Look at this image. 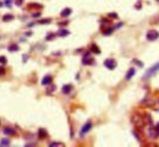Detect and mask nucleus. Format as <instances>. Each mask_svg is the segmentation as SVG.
Segmentation results:
<instances>
[{"label":"nucleus","instance_id":"nucleus-1","mask_svg":"<svg viewBox=\"0 0 159 147\" xmlns=\"http://www.w3.org/2000/svg\"><path fill=\"white\" fill-rule=\"evenodd\" d=\"M132 121H133L135 126H137L138 129H142L143 125H145V120H143V118L139 115L138 113H135V114H133V117H132Z\"/></svg>","mask_w":159,"mask_h":147},{"label":"nucleus","instance_id":"nucleus-2","mask_svg":"<svg viewBox=\"0 0 159 147\" xmlns=\"http://www.w3.org/2000/svg\"><path fill=\"white\" fill-rule=\"evenodd\" d=\"M146 37H147V39H148V41H155V39H158L159 33H158V31L151 29V31H148V32H147Z\"/></svg>","mask_w":159,"mask_h":147},{"label":"nucleus","instance_id":"nucleus-3","mask_svg":"<svg viewBox=\"0 0 159 147\" xmlns=\"http://www.w3.org/2000/svg\"><path fill=\"white\" fill-rule=\"evenodd\" d=\"M104 66H105L107 69H109V70H114V69L116 68V61H115L114 59H107V60L104 61Z\"/></svg>","mask_w":159,"mask_h":147},{"label":"nucleus","instance_id":"nucleus-4","mask_svg":"<svg viewBox=\"0 0 159 147\" xmlns=\"http://www.w3.org/2000/svg\"><path fill=\"white\" fill-rule=\"evenodd\" d=\"M158 70H159V63H157L155 65H153V66L151 68V69H149V70H147V72H146V75L143 76V78H145V77H146V78H147V77H149L151 75L155 74V72H157Z\"/></svg>","mask_w":159,"mask_h":147},{"label":"nucleus","instance_id":"nucleus-5","mask_svg":"<svg viewBox=\"0 0 159 147\" xmlns=\"http://www.w3.org/2000/svg\"><path fill=\"white\" fill-rule=\"evenodd\" d=\"M91 129H92V121H87V123H86V124L82 126V129H81V133H80V135H81V136H83L84 134L88 133Z\"/></svg>","mask_w":159,"mask_h":147},{"label":"nucleus","instance_id":"nucleus-6","mask_svg":"<svg viewBox=\"0 0 159 147\" xmlns=\"http://www.w3.org/2000/svg\"><path fill=\"white\" fill-rule=\"evenodd\" d=\"M94 63V60H93V58L90 56V53H87V54H84L82 59V64L83 65H92V64Z\"/></svg>","mask_w":159,"mask_h":147},{"label":"nucleus","instance_id":"nucleus-7","mask_svg":"<svg viewBox=\"0 0 159 147\" xmlns=\"http://www.w3.org/2000/svg\"><path fill=\"white\" fill-rule=\"evenodd\" d=\"M135 74H136V68H131L130 70L127 71V74H126V76H125V78H126V80L129 81V80H131V77L133 76Z\"/></svg>","mask_w":159,"mask_h":147},{"label":"nucleus","instance_id":"nucleus-8","mask_svg":"<svg viewBox=\"0 0 159 147\" xmlns=\"http://www.w3.org/2000/svg\"><path fill=\"white\" fill-rule=\"evenodd\" d=\"M53 81V78H51V76L50 75H47V76L43 77V80H42V85H44V86H48L50 82Z\"/></svg>","mask_w":159,"mask_h":147},{"label":"nucleus","instance_id":"nucleus-9","mask_svg":"<svg viewBox=\"0 0 159 147\" xmlns=\"http://www.w3.org/2000/svg\"><path fill=\"white\" fill-rule=\"evenodd\" d=\"M3 133L5 134V135H15V134H16V131H15L12 127H4Z\"/></svg>","mask_w":159,"mask_h":147},{"label":"nucleus","instance_id":"nucleus-10","mask_svg":"<svg viewBox=\"0 0 159 147\" xmlns=\"http://www.w3.org/2000/svg\"><path fill=\"white\" fill-rule=\"evenodd\" d=\"M71 12H72V10L70 9V7H66V9H64L61 12H60V15H61L62 17H66V16H69V15H71Z\"/></svg>","mask_w":159,"mask_h":147},{"label":"nucleus","instance_id":"nucleus-11","mask_svg":"<svg viewBox=\"0 0 159 147\" xmlns=\"http://www.w3.org/2000/svg\"><path fill=\"white\" fill-rule=\"evenodd\" d=\"M72 91V86L71 85H65L64 87H62V93H70V92Z\"/></svg>","mask_w":159,"mask_h":147},{"label":"nucleus","instance_id":"nucleus-12","mask_svg":"<svg viewBox=\"0 0 159 147\" xmlns=\"http://www.w3.org/2000/svg\"><path fill=\"white\" fill-rule=\"evenodd\" d=\"M142 103H143V104H146L147 107H151V105L153 104V101L151 99V98H145V99L142 101Z\"/></svg>","mask_w":159,"mask_h":147},{"label":"nucleus","instance_id":"nucleus-13","mask_svg":"<svg viewBox=\"0 0 159 147\" xmlns=\"http://www.w3.org/2000/svg\"><path fill=\"white\" fill-rule=\"evenodd\" d=\"M3 20H4V21H11V20H14V15H11V14L4 15V16H3Z\"/></svg>","mask_w":159,"mask_h":147},{"label":"nucleus","instance_id":"nucleus-14","mask_svg":"<svg viewBox=\"0 0 159 147\" xmlns=\"http://www.w3.org/2000/svg\"><path fill=\"white\" fill-rule=\"evenodd\" d=\"M38 134H39V139H44V137L47 136V131L43 130V129H41V130L38 131Z\"/></svg>","mask_w":159,"mask_h":147},{"label":"nucleus","instance_id":"nucleus-15","mask_svg":"<svg viewBox=\"0 0 159 147\" xmlns=\"http://www.w3.org/2000/svg\"><path fill=\"white\" fill-rule=\"evenodd\" d=\"M108 31H103V35H110V33H113V31H114V28L113 27H109V28H107Z\"/></svg>","mask_w":159,"mask_h":147},{"label":"nucleus","instance_id":"nucleus-16","mask_svg":"<svg viewBox=\"0 0 159 147\" xmlns=\"http://www.w3.org/2000/svg\"><path fill=\"white\" fill-rule=\"evenodd\" d=\"M58 35L59 36H67L69 35V31H66V29H60Z\"/></svg>","mask_w":159,"mask_h":147},{"label":"nucleus","instance_id":"nucleus-17","mask_svg":"<svg viewBox=\"0 0 159 147\" xmlns=\"http://www.w3.org/2000/svg\"><path fill=\"white\" fill-rule=\"evenodd\" d=\"M92 52H94V53H97V54H99V53H100V50L98 49L97 45H92Z\"/></svg>","mask_w":159,"mask_h":147},{"label":"nucleus","instance_id":"nucleus-18","mask_svg":"<svg viewBox=\"0 0 159 147\" xmlns=\"http://www.w3.org/2000/svg\"><path fill=\"white\" fill-rule=\"evenodd\" d=\"M9 50H11V52H16V50H19V47L16 45V44H14V45H10V48H9Z\"/></svg>","mask_w":159,"mask_h":147},{"label":"nucleus","instance_id":"nucleus-19","mask_svg":"<svg viewBox=\"0 0 159 147\" xmlns=\"http://www.w3.org/2000/svg\"><path fill=\"white\" fill-rule=\"evenodd\" d=\"M49 146H64V143H61V142H50Z\"/></svg>","mask_w":159,"mask_h":147},{"label":"nucleus","instance_id":"nucleus-20","mask_svg":"<svg viewBox=\"0 0 159 147\" xmlns=\"http://www.w3.org/2000/svg\"><path fill=\"white\" fill-rule=\"evenodd\" d=\"M1 145H5V146H7V145H10V141L6 140V139H3V140H1Z\"/></svg>","mask_w":159,"mask_h":147},{"label":"nucleus","instance_id":"nucleus-21","mask_svg":"<svg viewBox=\"0 0 159 147\" xmlns=\"http://www.w3.org/2000/svg\"><path fill=\"white\" fill-rule=\"evenodd\" d=\"M0 64H6V58L5 56H0Z\"/></svg>","mask_w":159,"mask_h":147},{"label":"nucleus","instance_id":"nucleus-22","mask_svg":"<svg viewBox=\"0 0 159 147\" xmlns=\"http://www.w3.org/2000/svg\"><path fill=\"white\" fill-rule=\"evenodd\" d=\"M55 37V35H53V33H50V35H48L47 36V41H51L53 38Z\"/></svg>","mask_w":159,"mask_h":147},{"label":"nucleus","instance_id":"nucleus-23","mask_svg":"<svg viewBox=\"0 0 159 147\" xmlns=\"http://www.w3.org/2000/svg\"><path fill=\"white\" fill-rule=\"evenodd\" d=\"M4 74H5V69H4V66H0V76L4 75Z\"/></svg>","mask_w":159,"mask_h":147},{"label":"nucleus","instance_id":"nucleus-24","mask_svg":"<svg viewBox=\"0 0 159 147\" xmlns=\"http://www.w3.org/2000/svg\"><path fill=\"white\" fill-rule=\"evenodd\" d=\"M22 3H23V0H16V1H15V4H16V5H19V6L22 5Z\"/></svg>","mask_w":159,"mask_h":147},{"label":"nucleus","instance_id":"nucleus-25","mask_svg":"<svg viewBox=\"0 0 159 147\" xmlns=\"http://www.w3.org/2000/svg\"><path fill=\"white\" fill-rule=\"evenodd\" d=\"M53 91H55V86H50V87H49L48 92H53Z\"/></svg>","mask_w":159,"mask_h":147},{"label":"nucleus","instance_id":"nucleus-26","mask_svg":"<svg viewBox=\"0 0 159 147\" xmlns=\"http://www.w3.org/2000/svg\"><path fill=\"white\" fill-rule=\"evenodd\" d=\"M50 22V20L49 19H47V20H43V21H39V23H49Z\"/></svg>","mask_w":159,"mask_h":147},{"label":"nucleus","instance_id":"nucleus-27","mask_svg":"<svg viewBox=\"0 0 159 147\" xmlns=\"http://www.w3.org/2000/svg\"><path fill=\"white\" fill-rule=\"evenodd\" d=\"M155 131L158 133V135H159V123L157 124V126H155Z\"/></svg>","mask_w":159,"mask_h":147},{"label":"nucleus","instance_id":"nucleus-28","mask_svg":"<svg viewBox=\"0 0 159 147\" xmlns=\"http://www.w3.org/2000/svg\"><path fill=\"white\" fill-rule=\"evenodd\" d=\"M10 4H11V0H6L5 1V5H10Z\"/></svg>","mask_w":159,"mask_h":147},{"label":"nucleus","instance_id":"nucleus-29","mask_svg":"<svg viewBox=\"0 0 159 147\" xmlns=\"http://www.w3.org/2000/svg\"><path fill=\"white\" fill-rule=\"evenodd\" d=\"M3 6V3H1V1H0V7Z\"/></svg>","mask_w":159,"mask_h":147},{"label":"nucleus","instance_id":"nucleus-30","mask_svg":"<svg viewBox=\"0 0 159 147\" xmlns=\"http://www.w3.org/2000/svg\"><path fill=\"white\" fill-rule=\"evenodd\" d=\"M158 1H159V0H158Z\"/></svg>","mask_w":159,"mask_h":147}]
</instances>
